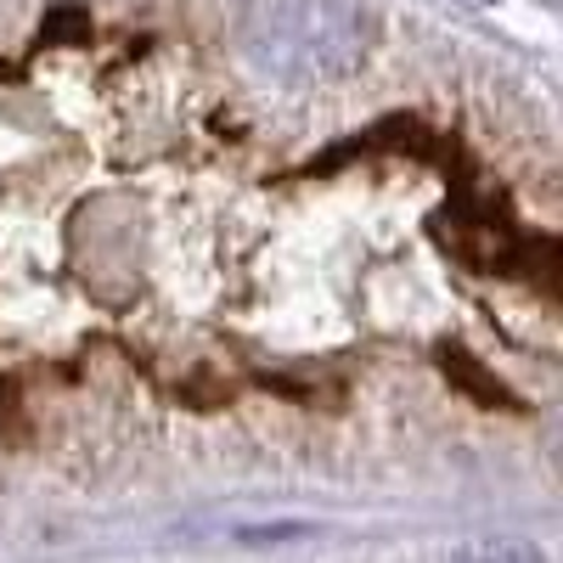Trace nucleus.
Wrapping results in <instances>:
<instances>
[{
  "instance_id": "obj_1",
  "label": "nucleus",
  "mask_w": 563,
  "mask_h": 563,
  "mask_svg": "<svg viewBox=\"0 0 563 563\" xmlns=\"http://www.w3.org/2000/svg\"><path fill=\"white\" fill-rule=\"evenodd\" d=\"M378 40L366 0H249L243 52L271 79H339L355 74Z\"/></svg>"
},
{
  "instance_id": "obj_3",
  "label": "nucleus",
  "mask_w": 563,
  "mask_h": 563,
  "mask_svg": "<svg viewBox=\"0 0 563 563\" xmlns=\"http://www.w3.org/2000/svg\"><path fill=\"white\" fill-rule=\"evenodd\" d=\"M479 7H496V0H479Z\"/></svg>"
},
{
  "instance_id": "obj_2",
  "label": "nucleus",
  "mask_w": 563,
  "mask_h": 563,
  "mask_svg": "<svg viewBox=\"0 0 563 563\" xmlns=\"http://www.w3.org/2000/svg\"><path fill=\"white\" fill-rule=\"evenodd\" d=\"M451 563H547V552L536 541H474V547H462Z\"/></svg>"
}]
</instances>
